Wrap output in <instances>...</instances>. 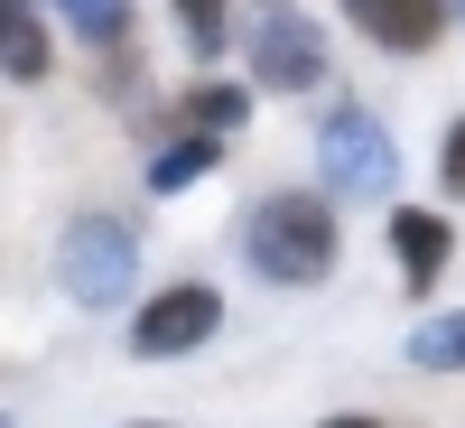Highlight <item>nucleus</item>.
Instances as JSON below:
<instances>
[{"label": "nucleus", "instance_id": "1", "mask_svg": "<svg viewBox=\"0 0 465 428\" xmlns=\"http://www.w3.org/2000/svg\"><path fill=\"white\" fill-rule=\"evenodd\" d=\"M242 261L261 289H326L335 261H344V233H335V196L326 186H270L242 214Z\"/></svg>", "mask_w": 465, "mask_h": 428}, {"label": "nucleus", "instance_id": "2", "mask_svg": "<svg viewBox=\"0 0 465 428\" xmlns=\"http://www.w3.org/2000/svg\"><path fill=\"white\" fill-rule=\"evenodd\" d=\"M317 186L335 205H372V196L401 186V140H391V122L372 103L344 94V103L317 112Z\"/></svg>", "mask_w": 465, "mask_h": 428}, {"label": "nucleus", "instance_id": "3", "mask_svg": "<svg viewBox=\"0 0 465 428\" xmlns=\"http://www.w3.org/2000/svg\"><path fill=\"white\" fill-rule=\"evenodd\" d=\"M56 289L74 307H122L140 289V233H131V214H112V205L65 214V233H56Z\"/></svg>", "mask_w": 465, "mask_h": 428}, {"label": "nucleus", "instance_id": "4", "mask_svg": "<svg viewBox=\"0 0 465 428\" xmlns=\"http://www.w3.org/2000/svg\"><path fill=\"white\" fill-rule=\"evenodd\" d=\"M242 65H252L261 94H317L326 75H335V47H326V28L307 19L298 0H252V19H242Z\"/></svg>", "mask_w": 465, "mask_h": 428}, {"label": "nucleus", "instance_id": "5", "mask_svg": "<svg viewBox=\"0 0 465 428\" xmlns=\"http://www.w3.org/2000/svg\"><path fill=\"white\" fill-rule=\"evenodd\" d=\"M205 335H223V289H214V280H168V289L140 298L131 354H140V363H177V354H196Z\"/></svg>", "mask_w": 465, "mask_h": 428}, {"label": "nucleus", "instance_id": "6", "mask_svg": "<svg viewBox=\"0 0 465 428\" xmlns=\"http://www.w3.org/2000/svg\"><path fill=\"white\" fill-rule=\"evenodd\" d=\"M335 10L354 19L381 56H429L438 37L456 28V10H447V0H335Z\"/></svg>", "mask_w": 465, "mask_h": 428}, {"label": "nucleus", "instance_id": "7", "mask_svg": "<svg viewBox=\"0 0 465 428\" xmlns=\"http://www.w3.org/2000/svg\"><path fill=\"white\" fill-rule=\"evenodd\" d=\"M381 233H391V261H401V289H410V298H429L447 270H456V224H447L438 205H391Z\"/></svg>", "mask_w": 465, "mask_h": 428}, {"label": "nucleus", "instance_id": "8", "mask_svg": "<svg viewBox=\"0 0 465 428\" xmlns=\"http://www.w3.org/2000/svg\"><path fill=\"white\" fill-rule=\"evenodd\" d=\"M0 75L10 85H47L56 75V37H47V19L28 0H0Z\"/></svg>", "mask_w": 465, "mask_h": 428}, {"label": "nucleus", "instance_id": "9", "mask_svg": "<svg viewBox=\"0 0 465 428\" xmlns=\"http://www.w3.org/2000/svg\"><path fill=\"white\" fill-rule=\"evenodd\" d=\"M186 131H205V140H232L252 122V85H232V75H205V85H186Z\"/></svg>", "mask_w": 465, "mask_h": 428}, {"label": "nucleus", "instance_id": "10", "mask_svg": "<svg viewBox=\"0 0 465 428\" xmlns=\"http://www.w3.org/2000/svg\"><path fill=\"white\" fill-rule=\"evenodd\" d=\"M214 159H223V140H205V131L168 140L159 159H149V196H186V186H205V177H214Z\"/></svg>", "mask_w": 465, "mask_h": 428}, {"label": "nucleus", "instance_id": "11", "mask_svg": "<svg viewBox=\"0 0 465 428\" xmlns=\"http://www.w3.org/2000/svg\"><path fill=\"white\" fill-rule=\"evenodd\" d=\"M47 10L65 19L74 47H94V56H112V47L131 37V0H47Z\"/></svg>", "mask_w": 465, "mask_h": 428}, {"label": "nucleus", "instance_id": "12", "mask_svg": "<svg viewBox=\"0 0 465 428\" xmlns=\"http://www.w3.org/2000/svg\"><path fill=\"white\" fill-rule=\"evenodd\" d=\"M410 373H465V307H438V317H419V335L401 344Z\"/></svg>", "mask_w": 465, "mask_h": 428}, {"label": "nucleus", "instance_id": "13", "mask_svg": "<svg viewBox=\"0 0 465 428\" xmlns=\"http://www.w3.org/2000/svg\"><path fill=\"white\" fill-rule=\"evenodd\" d=\"M168 10H177V37H186V56H223L232 47V0H168Z\"/></svg>", "mask_w": 465, "mask_h": 428}, {"label": "nucleus", "instance_id": "14", "mask_svg": "<svg viewBox=\"0 0 465 428\" xmlns=\"http://www.w3.org/2000/svg\"><path fill=\"white\" fill-rule=\"evenodd\" d=\"M438 196H465V112L447 122V140H438Z\"/></svg>", "mask_w": 465, "mask_h": 428}, {"label": "nucleus", "instance_id": "15", "mask_svg": "<svg viewBox=\"0 0 465 428\" xmlns=\"http://www.w3.org/2000/svg\"><path fill=\"white\" fill-rule=\"evenodd\" d=\"M317 428H381L372 410H335V419H317Z\"/></svg>", "mask_w": 465, "mask_h": 428}, {"label": "nucleus", "instance_id": "16", "mask_svg": "<svg viewBox=\"0 0 465 428\" xmlns=\"http://www.w3.org/2000/svg\"><path fill=\"white\" fill-rule=\"evenodd\" d=\"M0 428H19V419H10V410H0Z\"/></svg>", "mask_w": 465, "mask_h": 428}, {"label": "nucleus", "instance_id": "17", "mask_svg": "<svg viewBox=\"0 0 465 428\" xmlns=\"http://www.w3.org/2000/svg\"><path fill=\"white\" fill-rule=\"evenodd\" d=\"M447 10H456V19H465V0H447Z\"/></svg>", "mask_w": 465, "mask_h": 428}, {"label": "nucleus", "instance_id": "18", "mask_svg": "<svg viewBox=\"0 0 465 428\" xmlns=\"http://www.w3.org/2000/svg\"><path fill=\"white\" fill-rule=\"evenodd\" d=\"M131 428H159V419H131Z\"/></svg>", "mask_w": 465, "mask_h": 428}, {"label": "nucleus", "instance_id": "19", "mask_svg": "<svg viewBox=\"0 0 465 428\" xmlns=\"http://www.w3.org/2000/svg\"><path fill=\"white\" fill-rule=\"evenodd\" d=\"M28 10H37V0H28Z\"/></svg>", "mask_w": 465, "mask_h": 428}]
</instances>
